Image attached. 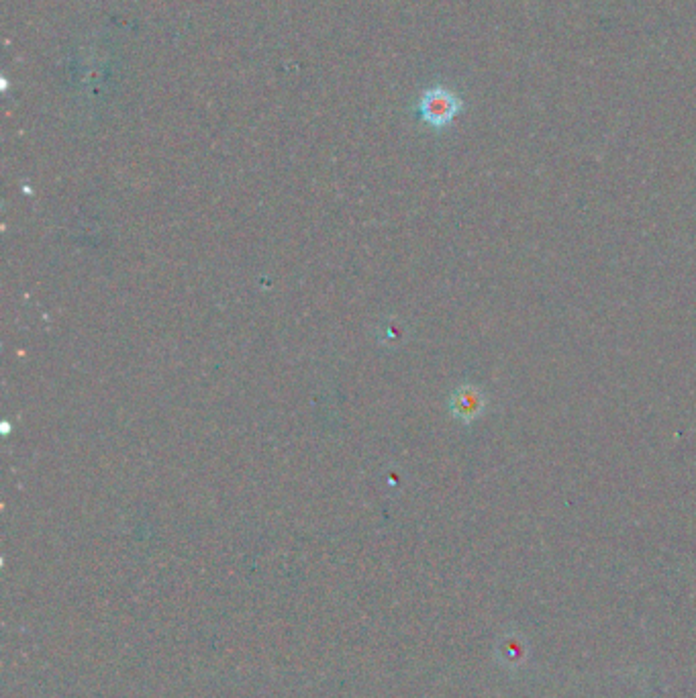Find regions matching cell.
Masks as SVG:
<instances>
[{"label":"cell","instance_id":"6da1fadb","mask_svg":"<svg viewBox=\"0 0 696 698\" xmlns=\"http://www.w3.org/2000/svg\"><path fill=\"white\" fill-rule=\"evenodd\" d=\"M462 98L445 86H433L425 90L419 98V117L433 129H445L462 113Z\"/></svg>","mask_w":696,"mask_h":698},{"label":"cell","instance_id":"7a4b0ae2","mask_svg":"<svg viewBox=\"0 0 696 698\" xmlns=\"http://www.w3.org/2000/svg\"><path fill=\"white\" fill-rule=\"evenodd\" d=\"M484 405H486L484 394L472 384L460 386L452 394V401H450L454 417L464 423H472L474 419H478L484 413Z\"/></svg>","mask_w":696,"mask_h":698}]
</instances>
